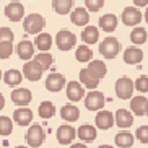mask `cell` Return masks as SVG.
I'll list each match as a JSON object with an SVG mask.
<instances>
[{
  "instance_id": "obj_29",
  "label": "cell",
  "mask_w": 148,
  "mask_h": 148,
  "mask_svg": "<svg viewBox=\"0 0 148 148\" xmlns=\"http://www.w3.org/2000/svg\"><path fill=\"white\" fill-rule=\"evenodd\" d=\"M3 80L8 86H16V85L21 83L23 75H21V72H18V70H8V72H5Z\"/></svg>"
},
{
  "instance_id": "obj_20",
  "label": "cell",
  "mask_w": 148,
  "mask_h": 148,
  "mask_svg": "<svg viewBox=\"0 0 148 148\" xmlns=\"http://www.w3.org/2000/svg\"><path fill=\"white\" fill-rule=\"evenodd\" d=\"M142 59H143V52L138 47H129L124 52V60H125V64L135 65V64H140Z\"/></svg>"
},
{
  "instance_id": "obj_44",
  "label": "cell",
  "mask_w": 148,
  "mask_h": 148,
  "mask_svg": "<svg viewBox=\"0 0 148 148\" xmlns=\"http://www.w3.org/2000/svg\"><path fill=\"white\" fill-rule=\"evenodd\" d=\"M98 148H112L111 145H101V147H98Z\"/></svg>"
},
{
  "instance_id": "obj_17",
  "label": "cell",
  "mask_w": 148,
  "mask_h": 148,
  "mask_svg": "<svg viewBox=\"0 0 148 148\" xmlns=\"http://www.w3.org/2000/svg\"><path fill=\"white\" fill-rule=\"evenodd\" d=\"M116 124L121 129H129L134 124V116L127 109H119L117 112H116Z\"/></svg>"
},
{
  "instance_id": "obj_38",
  "label": "cell",
  "mask_w": 148,
  "mask_h": 148,
  "mask_svg": "<svg viewBox=\"0 0 148 148\" xmlns=\"http://www.w3.org/2000/svg\"><path fill=\"white\" fill-rule=\"evenodd\" d=\"M85 5L90 12H98L104 5V0H85Z\"/></svg>"
},
{
  "instance_id": "obj_33",
  "label": "cell",
  "mask_w": 148,
  "mask_h": 148,
  "mask_svg": "<svg viewBox=\"0 0 148 148\" xmlns=\"http://www.w3.org/2000/svg\"><path fill=\"white\" fill-rule=\"evenodd\" d=\"M147 38H148V34L143 28H135L130 33V41L134 44H143L147 41Z\"/></svg>"
},
{
  "instance_id": "obj_24",
  "label": "cell",
  "mask_w": 148,
  "mask_h": 148,
  "mask_svg": "<svg viewBox=\"0 0 148 148\" xmlns=\"http://www.w3.org/2000/svg\"><path fill=\"white\" fill-rule=\"evenodd\" d=\"M34 46L39 49V51H42V52L49 51L51 46H52V38H51V34H47V33H41V34H38L36 36V39H34Z\"/></svg>"
},
{
  "instance_id": "obj_10",
  "label": "cell",
  "mask_w": 148,
  "mask_h": 148,
  "mask_svg": "<svg viewBox=\"0 0 148 148\" xmlns=\"http://www.w3.org/2000/svg\"><path fill=\"white\" fill-rule=\"evenodd\" d=\"M13 121L16 122L18 125H23V127L28 125V124H31V121H33V112H31V109H28L26 106L15 109Z\"/></svg>"
},
{
  "instance_id": "obj_48",
  "label": "cell",
  "mask_w": 148,
  "mask_h": 148,
  "mask_svg": "<svg viewBox=\"0 0 148 148\" xmlns=\"http://www.w3.org/2000/svg\"><path fill=\"white\" fill-rule=\"evenodd\" d=\"M0 78H2V72H0Z\"/></svg>"
},
{
  "instance_id": "obj_27",
  "label": "cell",
  "mask_w": 148,
  "mask_h": 148,
  "mask_svg": "<svg viewBox=\"0 0 148 148\" xmlns=\"http://www.w3.org/2000/svg\"><path fill=\"white\" fill-rule=\"evenodd\" d=\"M114 140H116V145L121 148H129L134 145V135H130L129 132H119L114 137Z\"/></svg>"
},
{
  "instance_id": "obj_7",
  "label": "cell",
  "mask_w": 148,
  "mask_h": 148,
  "mask_svg": "<svg viewBox=\"0 0 148 148\" xmlns=\"http://www.w3.org/2000/svg\"><path fill=\"white\" fill-rule=\"evenodd\" d=\"M85 106L90 111H99L103 106H104V95L99 91H91L88 93L86 98H85Z\"/></svg>"
},
{
  "instance_id": "obj_30",
  "label": "cell",
  "mask_w": 148,
  "mask_h": 148,
  "mask_svg": "<svg viewBox=\"0 0 148 148\" xmlns=\"http://www.w3.org/2000/svg\"><path fill=\"white\" fill-rule=\"evenodd\" d=\"M88 69L91 70V72H93V73H95L99 80L106 75V70H108L103 60H91V62H90V65H88Z\"/></svg>"
},
{
  "instance_id": "obj_42",
  "label": "cell",
  "mask_w": 148,
  "mask_h": 148,
  "mask_svg": "<svg viewBox=\"0 0 148 148\" xmlns=\"http://www.w3.org/2000/svg\"><path fill=\"white\" fill-rule=\"evenodd\" d=\"M3 106H5V98L0 95V109H3Z\"/></svg>"
},
{
  "instance_id": "obj_35",
  "label": "cell",
  "mask_w": 148,
  "mask_h": 148,
  "mask_svg": "<svg viewBox=\"0 0 148 148\" xmlns=\"http://www.w3.org/2000/svg\"><path fill=\"white\" fill-rule=\"evenodd\" d=\"M13 52V46H12V41H2L0 42V59H8Z\"/></svg>"
},
{
  "instance_id": "obj_6",
  "label": "cell",
  "mask_w": 148,
  "mask_h": 148,
  "mask_svg": "<svg viewBox=\"0 0 148 148\" xmlns=\"http://www.w3.org/2000/svg\"><path fill=\"white\" fill-rule=\"evenodd\" d=\"M56 42H57V46H59L60 51H70L75 46V42H77V38H75L73 33H70L67 29H62L57 33Z\"/></svg>"
},
{
  "instance_id": "obj_1",
  "label": "cell",
  "mask_w": 148,
  "mask_h": 148,
  "mask_svg": "<svg viewBox=\"0 0 148 148\" xmlns=\"http://www.w3.org/2000/svg\"><path fill=\"white\" fill-rule=\"evenodd\" d=\"M46 26V21H44V18L38 13H31L25 18V23H23V28L26 33L29 34H38L42 31V28Z\"/></svg>"
},
{
  "instance_id": "obj_25",
  "label": "cell",
  "mask_w": 148,
  "mask_h": 148,
  "mask_svg": "<svg viewBox=\"0 0 148 148\" xmlns=\"http://www.w3.org/2000/svg\"><path fill=\"white\" fill-rule=\"evenodd\" d=\"M73 7V0H52V8L59 15H67Z\"/></svg>"
},
{
  "instance_id": "obj_31",
  "label": "cell",
  "mask_w": 148,
  "mask_h": 148,
  "mask_svg": "<svg viewBox=\"0 0 148 148\" xmlns=\"http://www.w3.org/2000/svg\"><path fill=\"white\" fill-rule=\"evenodd\" d=\"M56 114V108L51 101H42L39 106V116L42 119H51Z\"/></svg>"
},
{
  "instance_id": "obj_18",
  "label": "cell",
  "mask_w": 148,
  "mask_h": 148,
  "mask_svg": "<svg viewBox=\"0 0 148 148\" xmlns=\"http://www.w3.org/2000/svg\"><path fill=\"white\" fill-rule=\"evenodd\" d=\"M147 106H148V99L143 96H135L130 101V109L134 111L135 116H143L147 114Z\"/></svg>"
},
{
  "instance_id": "obj_15",
  "label": "cell",
  "mask_w": 148,
  "mask_h": 148,
  "mask_svg": "<svg viewBox=\"0 0 148 148\" xmlns=\"http://www.w3.org/2000/svg\"><path fill=\"white\" fill-rule=\"evenodd\" d=\"M80 82H82L86 88H91V90H95V88L98 86V83H99V78H98V77L93 73L91 70L86 67V69L80 70Z\"/></svg>"
},
{
  "instance_id": "obj_16",
  "label": "cell",
  "mask_w": 148,
  "mask_h": 148,
  "mask_svg": "<svg viewBox=\"0 0 148 148\" xmlns=\"http://www.w3.org/2000/svg\"><path fill=\"white\" fill-rule=\"evenodd\" d=\"M67 98L70 101H80L82 98H85V90H83V86L77 82H70L67 85Z\"/></svg>"
},
{
  "instance_id": "obj_41",
  "label": "cell",
  "mask_w": 148,
  "mask_h": 148,
  "mask_svg": "<svg viewBox=\"0 0 148 148\" xmlns=\"http://www.w3.org/2000/svg\"><path fill=\"white\" fill-rule=\"evenodd\" d=\"M134 3L137 5V7H147L148 0H134Z\"/></svg>"
},
{
  "instance_id": "obj_40",
  "label": "cell",
  "mask_w": 148,
  "mask_h": 148,
  "mask_svg": "<svg viewBox=\"0 0 148 148\" xmlns=\"http://www.w3.org/2000/svg\"><path fill=\"white\" fill-rule=\"evenodd\" d=\"M2 41H13V33L8 28H0V42Z\"/></svg>"
},
{
  "instance_id": "obj_13",
  "label": "cell",
  "mask_w": 148,
  "mask_h": 148,
  "mask_svg": "<svg viewBox=\"0 0 148 148\" xmlns=\"http://www.w3.org/2000/svg\"><path fill=\"white\" fill-rule=\"evenodd\" d=\"M95 122L99 129L108 130V129H111V127L114 125V114L109 112V111H99V112L96 114Z\"/></svg>"
},
{
  "instance_id": "obj_4",
  "label": "cell",
  "mask_w": 148,
  "mask_h": 148,
  "mask_svg": "<svg viewBox=\"0 0 148 148\" xmlns=\"http://www.w3.org/2000/svg\"><path fill=\"white\" fill-rule=\"evenodd\" d=\"M25 77H26L29 82H38V80L42 77V72H44V67L39 64L38 59H33V60H28L25 64Z\"/></svg>"
},
{
  "instance_id": "obj_14",
  "label": "cell",
  "mask_w": 148,
  "mask_h": 148,
  "mask_svg": "<svg viewBox=\"0 0 148 148\" xmlns=\"http://www.w3.org/2000/svg\"><path fill=\"white\" fill-rule=\"evenodd\" d=\"M31 91L25 90V88H18L15 91H12V101L18 106H28L31 103Z\"/></svg>"
},
{
  "instance_id": "obj_32",
  "label": "cell",
  "mask_w": 148,
  "mask_h": 148,
  "mask_svg": "<svg viewBox=\"0 0 148 148\" xmlns=\"http://www.w3.org/2000/svg\"><path fill=\"white\" fill-rule=\"evenodd\" d=\"M75 57H77L80 62H90V59H93V51L88 47V46H78Z\"/></svg>"
},
{
  "instance_id": "obj_23",
  "label": "cell",
  "mask_w": 148,
  "mask_h": 148,
  "mask_svg": "<svg viewBox=\"0 0 148 148\" xmlns=\"http://www.w3.org/2000/svg\"><path fill=\"white\" fill-rule=\"evenodd\" d=\"M70 20H72V23L77 25V26H85V25L90 21V18H88V12L85 8L73 10L72 15H70Z\"/></svg>"
},
{
  "instance_id": "obj_47",
  "label": "cell",
  "mask_w": 148,
  "mask_h": 148,
  "mask_svg": "<svg viewBox=\"0 0 148 148\" xmlns=\"http://www.w3.org/2000/svg\"><path fill=\"white\" fill-rule=\"evenodd\" d=\"M147 116H148V106H147Z\"/></svg>"
},
{
  "instance_id": "obj_11",
  "label": "cell",
  "mask_w": 148,
  "mask_h": 148,
  "mask_svg": "<svg viewBox=\"0 0 148 148\" xmlns=\"http://www.w3.org/2000/svg\"><path fill=\"white\" fill-rule=\"evenodd\" d=\"M5 15H7V18L10 21H20L23 18V15H25V8H23L21 3L13 2V3L5 7Z\"/></svg>"
},
{
  "instance_id": "obj_46",
  "label": "cell",
  "mask_w": 148,
  "mask_h": 148,
  "mask_svg": "<svg viewBox=\"0 0 148 148\" xmlns=\"http://www.w3.org/2000/svg\"><path fill=\"white\" fill-rule=\"evenodd\" d=\"M16 148H28V147H16Z\"/></svg>"
},
{
  "instance_id": "obj_12",
  "label": "cell",
  "mask_w": 148,
  "mask_h": 148,
  "mask_svg": "<svg viewBox=\"0 0 148 148\" xmlns=\"http://www.w3.org/2000/svg\"><path fill=\"white\" fill-rule=\"evenodd\" d=\"M65 85V78H64V75L62 73H51L46 80V88H47L49 91H60L62 88Z\"/></svg>"
},
{
  "instance_id": "obj_2",
  "label": "cell",
  "mask_w": 148,
  "mask_h": 148,
  "mask_svg": "<svg viewBox=\"0 0 148 148\" xmlns=\"http://www.w3.org/2000/svg\"><path fill=\"white\" fill-rule=\"evenodd\" d=\"M135 90V83L127 77H122L116 82V95L121 99H129L132 98V93Z\"/></svg>"
},
{
  "instance_id": "obj_26",
  "label": "cell",
  "mask_w": 148,
  "mask_h": 148,
  "mask_svg": "<svg viewBox=\"0 0 148 148\" xmlns=\"http://www.w3.org/2000/svg\"><path fill=\"white\" fill-rule=\"evenodd\" d=\"M98 38H99V33H98V28L96 26H86L82 33V39L86 44L98 42Z\"/></svg>"
},
{
  "instance_id": "obj_5",
  "label": "cell",
  "mask_w": 148,
  "mask_h": 148,
  "mask_svg": "<svg viewBox=\"0 0 148 148\" xmlns=\"http://www.w3.org/2000/svg\"><path fill=\"white\" fill-rule=\"evenodd\" d=\"M121 51V44L116 38H106L99 46V52L101 56H104L106 59H114Z\"/></svg>"
},
{
  "instance_id": "obj_3",
  "label": "cell",
  "mask_w": 148,
  "mask_h": 148,
  "mask_svg": "<svg viewBox=\"0 0 148 148\" xmlns=\"http://www.w3.org/2000/svg\"><path fill=\"white\" fill-rule=\"evenodd\" d=\"M44 138H46V134H44V129L38 124L29 127V130L26 134V142L31 148H38L44 143Z\"/></svg>"
},
{
  "instance_id": "obj_21",
  "label": "cell",
  "mask_w": 148,
  "mask_h": 148,
  "mask_svg": "<svg viewBox=\"0 0 148 148\" xmlns=\"http://www.w3.org/2000/svg\"><path fill=\"white\" fill-rule=\"evenodd\" d=\"M60 116L64 121H69V122H75L77 119L80 117V109L73 104H67L60 109Z\"/></svg>"
},
{
  "instance_id": "obj_45",
  "label": "cell",
  "mask_w": 148,
  "mask_h": 148,
  "mask_svg": "<svg viewBox=\"0 0 148 148\" xmlns=\"http://www.w3.org/2000/svg\"><path fill=\"white\" fill-rule=\"evenodd\" d=\"M145 20H147V23H148V8H147V12H145Z\"/></svg>"
},
{
  "instance_id": "obj_37",
  "label": "cell",
  "mask_w": 148,
  "mask_h": 148,
  "mask_svg": "<svg viewBox=\"0 0 148 148\" xmlns=\"http://www.w3.org/2000/svg\"><path fill=\"white\" fill-rule=\"evenodd\" d=\"M135 90H138L140 93H148V77H140L135 82Z\"/></svg>"
},
{
  "instance_id": "obj_8",
  "label": "cell",
  "mask_w": 148,
  "mask_h": 148,
  "mask_svg": "<svg viewBox=\"0 0 148 148\" xmlns=\"http://www.w3.org/2000/svg\"><path fill=\"white\" fill-rule=\"evenodd\" d=\"M122 21L125 26H135L142 21V13H140L138 8L135 7H127L124 12H122Z\"/></svg>"
},
{
  "instance_id": "obj_34",
  "label": "cell",
  "mask_w": 148,
  "mask_h": 148,
  "mask_svg": "<svg viewBox=\"0 0 148 148\" xmlns=\"http://www.w3.org/2000/svg\"><path fill=\"white\" fill-rule=\"evenodd\" d=\"M12 130H13V124H12L10 117H7V116H0V135L7 137V135L12 134Z\"/></svg>"
},
{
  "instance_id": "obj_43",
  "label": "cell",
  "mask_w": 148,
  "mask_h": 148,
  "mask_svg": "<svg viewBox=\"0 0 148 148\" xmlns=\"http://www.w3.org/2000/svg\"><path fill=\"white\" fill-rule=\"evenodd\" d=\"M70 148H86V145H83V143H77V145H72Z\"/></svg>"
},
{
  "instance_id": "obj_19",
  "label": "cell",
  "mask_w": 148,
  "mask_h": 148,
  "mask_svg": "<svg viewBox=\"0 0 148 148\" xmlns=\"http://www.w3.org/2000/svg\"><path fill=\"white\" fill-rule=\"evenodd\" d=\"M16 52H18V57H20V59L29 60L31 57L34 56V46H33V42H29V41H21V42L18 44Z\"/></svg>"
},
{
  "instance_id": "obj_22",
  "label": "cell",
  "mask_w": 148,
  "mask_h": 148,
  "mask_svg": "<svg viewBox=\"0 0 148 148\" xmlns=\"http://www.w3.org/2000/svg\"><path fill=\"white\" fill-rule=\"evenodd\" d=\"M116 26H117V18H116V15L108 13V15L99 18V28H103V31H106V33H112L116 29Z\"/></svg>"
},
{
  "instance_id": "obj_39",
  "label": "cell",
  "mask_w": 148,
  "mask_h": 148,
  "mask_svg": "<svg viewBox=\"0 0 148 148\" xmlns=\"http://www.w3.org/2000/svg\"><path fill=\"white\" fill-rule=\"evenodd\" d=\"M137 138L142 143H148V125H142L137 129Z\"/></svg>"
},
{
  "instance_id": "obj_28",
  "label": "cell",
  "mask_w": 148,
  "mask_h": 148,
  "mask_svg": "<svg viewBox=\"0 0 148 148\" xmlns=\"http://www.w3.org/2000/svg\"><path fill=\"white\" fill-rule=\"evenodd\" d=\"M78 137L83 142H93V140L96 138V129L93 125L85 124V125H82L78 129Z\"/></svg>"
},
{
  "instance_id": "obj_36",
  "label": "cell",
  "mask_w": 148,
  "mask_h": 148,
  "mask_svg": "<svg viewBox=\"0 0 148 148\" xmlns=\"http://www.w3.org/2000/svg\"><path fill=\"white\" fill-rule=\"evenodd\" d=\"M38 60H39V64L44 67V70H47L49 67L52 65V56L47 52H42V54H38V57H36Z\"/></svg>"
},
{
  "instance_id": "obj_9",
  "label": "cell",
  "mask_w": 148,
  "mask_h": 148,
  "mask_svg": "<svg viewBox=\"0 0 148 148\" xmlns=\"http://www.w3.org/2000/svg\"><path fill=\"white\" fill-rule=\"evenodd\" d=\"M77 134H78V132H75V129L72 125H60L59 130H57V140H59V143H62V145H69V143L73 142Z\"/></svg>"
}]
</instances>
